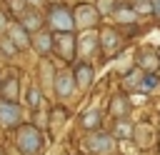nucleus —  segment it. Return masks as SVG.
I'll return each instance as SVG.
<instances>
[{
  "label": "nucleus",
  "instance_id": "4",
  "mask_svg": "<svg viewBox=\"0 0 160 155\" xmlns=\"http://www.w3.org/2000/svg\"><path fill=\"white\" fill-rule=\"evenodd\" d=\"M112 145H115V140L108 132H92L88 138V150H92V152H110Z\"/></svg>",
  "mask_w": 160,
  "mask_h": 155
},
{
  "label": "nucleus",
  "instance_id": "2",
  "mask_svg": "<svg viewBox=\"0 0 160 155\" xmlns=\"http://www.w3.org/2000/svg\"><path fill=\"white\" fill-rule=\"evenodd\" d=\"M0 122L5 128H12L20 122V108L10 100H0Z\"/></svg>",
  "mask_w": 160,
  "mask_h": 155
},
{
  "label": "nucleus",
  "instance_id": "7",
  "mask_svg": "<svg viewBox=\"0 0 160 155\" xmlns=\"http://www.w3.org/2000/svg\"><path fill=\"white\" fill-rule=\"evenodd\" d=\"M90 80H92V70H90V65H78V85H80V88H88Z\"/></svg>",
  "mask_w": 160,
  "mask_h": 155
},
{
  "label": "nucleus",
  "instance_id": "20",
  "mask_svg": "<svg viewBox=\"0 0 160 155\" xmlns=\"http://www.w3.org/2000/svg\"><path fill=\"white\" fill-rule=\"evenodd\" d=\"M152 10H155V12L160 15V0H152Z\"/></svg>",
  "mask_w": 160,
  "mask_h": 155
},
{
  "label": "nucleus",
  "instance_id": "9",
  "mask_svg": "<svg viewBox=\"0 0 160 155\" xmlns=\"http://www.w3.org/2000/svg\"><path fill=\"white\" fill-rule=\"evenodd\" d=\"M50 45H52L50 35H38V40H35V50H38L40 55H45V52L50 50Z\"/></svg>",
  "mask_w": 160,
  "mask_h": 155
},
{
  "label": "nucleus",
  "instance_id": "22",
  "mask_svg": "<svg viewBox=\"0 0 160 155\" xmlns=\"http://www.w3.org/2000/svg\"><path fill=\"white\" fill-rule=\"evenodd\" d=\"M30 2H32V5H40V2H42V0H30Z\"/></svg>",
  "mask_w": 160,
  "mask_h": 155
},
{
  "label": "nucleus",
  "instance_id": "8",
  "mask_svg": "<svg viewBox=\"0 0 160 155\" xmlns=\"http://www.w3.org/2000/svg\"><path fill=\"white\" fill-rule=\"evenodd\" d=\"M8 28H10V35H12L15 40H18V45H28V35H25L22 25H15V22H10Z\"/></svg>",
  "mask_w": 160,
  "mask_h": 155
},
{
  "label": "nucleus",
  "instance_id": "21",
  "mask_svg": "<svg viewBox=\"0 0 160 155\" xmlns=\"http://www.w3.org/2000/svg\"><path fill=\"white\" fill-rule=\"evenodd\" d=\"M5 28H8V22H5V18H2V15H0V32H2V30H5Z\"/></svg>",
  "mask_w": 160,
  "mask_h": 155
},
{
  "label": "nucleus",
  "instance_id": "19",
  "mask_svg": "<svg viewBox=\"0 0 160 155\" xmlns=\"http://www.w3.org/2000/svg\"><path fill=\"white\" fill-rule=\"evenodd\" d=\"M2 48H5V52H12V50H15V45H12V42H8V40L2 42Z\"/></svg>",
  "mask_w": 160,
  "mask_h": 155
},
{
  "label": "nucleus",
  "instance_id": "10",
  "mask_svg": "<svg viewBox=\"0 0 160 155\" xmlns=\"http://www.w3.org/2000/svg\"><path fill=\"white\" fill-rule=\"evenodd\" d=\"M22 22H25V28H28V30H35V28L40 25V15H35V12L30 15V12H28V15L22 18Z\"/></svg>",
  "mask_w": 160,
  "mask_h": 155
},
{
  "label": "nucleus",
  "instance_id": "18",
  "mask_svg": "<svg viewBox=\"0 0 160 155\" xmlns=\"http://www.w3.org/2000/svg\"><path fill=\"white\" fill-rule=\"evenodd\" d=\"M128 132H130V130H128V125H125V122H120V125H118V135H128Z\"/></svg>",
  "mask_w": 160,
  "mask_h": 155
},
{
  "label": "nucleus",
  "instance_id": "3",
  "mask_svg": "<svg viewBox=\"0 0 160 155\" xmlns=\"http://www.w3.org/2000/svg\"><path fill=\"white\" fill-rule=\"evenodd\" d=\"M50 22H52V28H55L58 32L72 30V18H70V12H68L65 8H52V10H50Z\"/></svg>",
  "mask_w": 160,
  "mask_h": 155
},
{
  "label": "nucleus",
  "instance_id": "16",
  "mask_svg": "<svg viewBox=\"0 0 160 155\" xmlns=\"http://www.w3.org/2000/svg\"><path fill=\"white\" fill-rule=\"evenodd\" d=\"M82 45H85L82 50H90V48L95 45V38H92V35H85V38H82Z\"/></svg>",
  "mask_w": 160,
  "mask_h": 155
},
{
  "label": "nucleus",
  "instance_id": "14",
  "mask_svg": "<svg viewBox=\"0 0 160 155\" xmlns=\"http://www.w3.org/2000/svg\"><path fill=\"white\" fill-rule=\"evenodd\" d=\"M28 100H30V105H32V108H38V102H40V95H38V90H35V88H30V92H28Z\"/></svg>",
  "mask_w": 160,
  "mask_h": 155
},
{
  "label": "nucleus",
  "instance_id": "11",
  "mask_svg": "<svg viewBox=\"0 0 160 155\" xmlns=\"http://www.w3.org/2000/svg\"><path fill=\"white\" fill-rule=\"evenodd\" d=\"M102 42H105V50H108V52L115 50V45H118V35H115V32H105V35H102Z\"/></svg>",
  "mask_w": 160,
  "mask_h": 155
},
{
  "label": "nucleus",
  "instance_id": "6",
  "mask_svg": "<svg viewBox=\"0 0 160 155\" xmlns=\"http://www.w3.org/2000/svg\"><path fill=\"white\" fill-rule=\"evenodd\" d=\"M58 42H60V52H62L65 58H72V52H75V50H72V48H75L72 38H70L68 32H60V35H58Z\"/></svg>",
  "mask_w": 160,
  "mask_h": 155
},
{
  "label": "nucleus",
  "instance_id": "15",
  "mask_svg": "<svg viewBox=\"0 0 160 155\" xmlns=\"http://www.w3.org/2000/svg\"><path fill=\"white\" fill-rule=\"evenodd\" d=\"M118 18H120V20H132V18H135V12H132V10H120V12H118Z\"/></svg>",
  "mask_w": 160,
  "mask_h": 155
},
{
  "label": "nucleus",
  "instance_id": "17",
  "mask_svg": "<svg viewBox=\"0 0 160 155\" xmlns=\"http://www.w3.org/2000/svg\"><path fill=\"white\" fill-rule=\"evenodd\" d=\"M5 92H8V95H12V98H15V80H10V82H8V85H5Z\"/></svg>",
  "mask_w": 160,
  "mask_h": 155
},
{
  "label": "nucleus",
  "instance_id": "13",
  "mask_svg": "<svg viewBox=\"0 0 160 155\" xmlns=\"http://www.w3.org/2000/svg\"><path fill=\"white\" fill-rule=\"evenodd\" d=\"M98 122H100V115H98V112H88V115H85V125H88V128H95Z\"/></svg>",
  "mask_w": 160,
  "mask_h": 155
},
{
  "label": "nucleus",
  "instance_id": "5",
  "mask_svg": "<svg viewBox=\"0 0 160 155\" xmlns=\"http://www.w3.org/2000/svg\"><path fill=\"white\" fill-rule=\"evenodd\" d=\"M55 88H58V92L65 98V95H70L72 92V88H75V80H72V75L70 72H60L58 75V82H55Z\"/></svg>",
  "mask_w": 160,
  "mask_h": 155
},
{
  "label": "nucleus",
  "instance_id": "1",
  "mask_svg": "<svg viewBox=\"0 0 160 155\" xmlns=\"http://www.w3.org/2000/svg\"><path fill=\"white\" fill-rule=\"evenodd\" d=\"M18 148L25 152V155H40L42 150V138L35 128H22L18 132Z\"/></svg>",
  "mask_w": 160,
  "mask_h": 155
},
{
  "label": "nucleus",
  "instance_id": "12",
  "mask_svg": "<svg viewBox=\"0 0 160 155\" xmlns=\"http://www.w3.org/2000/svg\"><path fill=\"white\" fill-rule=\"evenodd\" d=\"M155 85H158V80H155V78H142L138 88H140V90H152Z\"/></svg>",
  "mask_w": 160,
  "mask_h": 155
}]
</instances>
